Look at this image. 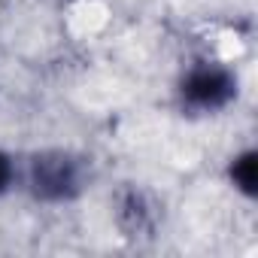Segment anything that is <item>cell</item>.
<instances>
[{
	"label": "cell",
	"instance_id": "5b68a950",
	"mask_svg": "<svg viewBox=\"0 0 258 258\" xmlns=\"http://www.w3.org/2000/svg\"><path fill=\"white\" fill-rule=\"evenodd\" d=\"M16 179H19V164H16V158H13L7 149H0V198H4V195L16 185Z\"/></svg>",
	"mask_w": 258,
	"mask_h": 258
},
{
	"label": "cell",
	"instance_id": "277c9868",
	"mask_svg": "<svg viewBox=\"0 0 258 258\" xmlns=\"http://www.w3.org/2000/svg\"><path fill=\"white\" fill-rule=\"evenodd\" d=\"M228 179L231 185L243 195V198H255L258 195V152L255 149H243L231 158L228 164Z\"/></svg>",
	"mask_w": 258,
	"mask_h": 258
},
{
	"label": "cell",
	"instance_id": "7a4b0ae2",
	"mask_svg": "<svg viewBox=\"0 0 258 258\" xmlns=\"http://www.w3.org/2000/svg\"><path fill=\"white\" fill-rule=\"evenodd\" d=\"M240 91L237 73L213 58L191 61L176 79V103L185 115H216L225 112Z\"/></svg>",
	"mask_w": 258,
	"mask_h": 258
},
{
	"label": "cell",
	"instance_id": "6da1fadb",
	"mask_svg": "<svg viewBox=\"0 0 258 258\" xmlns=\"http://www.w3.org/2000/svg\"><path fill=\"white\" fill-rule=\"evenodd\" d=\"M91 161L73 149H40L25 161L22 182L37 204L61 207L79 201L91 188Z\"/></svg>",
	"mask_w": 258,
	"mask_h": 258
},
{
	"label": "cell",
	"instance_id": "3957f363",
	"mask_svg": "<svg viewBox=\"0 0 258 258\" xmlns=\"http://www.w3.org/2000/svg\"><path fill=\"white\" fill-rule=\"evenodd\" d=\"M115 222L124 237H149L158 225V207L143 188L127 185L115 198Z\"/></svg>",
	"mask_w": 258,
	"mask_h": 258
}]
</instances>
